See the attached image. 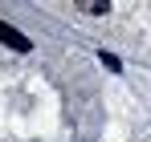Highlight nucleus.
<instances>
[{
	"label": "nucleus",
	"instance_id": "nucleus-1",
	"mask_svg": "<svg viewBox=\"0 0 151 142\" xmlns=\"http://www.w3.org/2000/svg\"><path fill=\"white\" fill-rule=\"evenodd\" d=\"M0 45L17 49V53H29V49H33V41H29L21 28H12V24H4V21H0Z\"/></svg>",
	"mask_w": 151,
	"mask_h": 142
},
{
	"label": "nucleus",
	"instance_id": "nucleus-2",
	"mask_svg": "<svg viewBox=\"0 0 151 142\" xmlns=\"http://www.w3.org/2000/svg\"><path fill=\"white\" fill-rule=\"evenodd\" d=\"M78 8H82V12H90V16H102L110 4H106V0H86V4H78Z\"/></svg>",
	"mask_w": 151,
	"mask_h": 142
}]
</instances>
